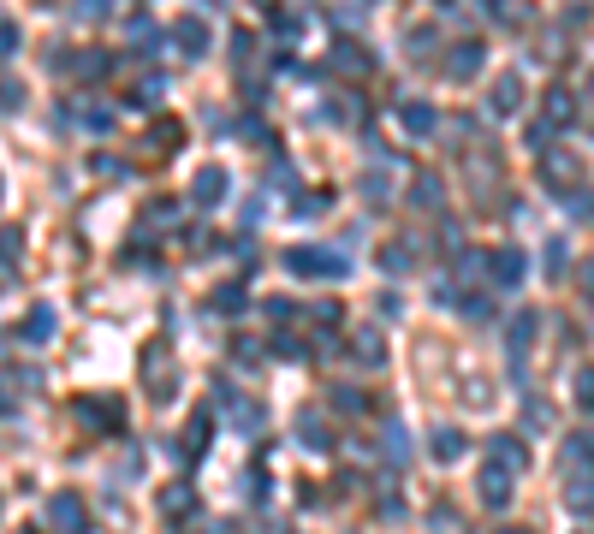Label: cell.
<instances>
[{
    "label": "cell",
    "instance_id": "cell-1",
    "mask_svg": "<svg viewBox=\"0 0 594 534\" xmlns=\"http://www.w3.org/2000/svg\"><path fill=\"white\" fill-rule=\"evenodd\" d=\"M541 184H547L553 197H571L576 184H582V160H576L571 149H547V155H541Z\"/></svg>",
    "mask_w": 594,
    "mask_h": 534
},
{
    "label": "cell",
    "instance_id": "cell-2",
    "mask_svg": "<svg viewBox=\"0 0 594 534\" xmlns=\"http://www.w3.org/2000/svg\"><path fill=\"white\" fill-rule=\"evenodd\" d=\"M72 415H90L96 434H119V428H125V404H119V398H101V392H78L72 398Z\"/></svg>",
    "mask_w": 594,
    "mask_h": 534
},
{
    "label": "cell",
    "instance_id": "cell-3",
    "mask_svg": "<svg viewBox=\"0 0 594 534\" xmlns=\"http://www.w3.org/2000/svg\"><path fill=\"white\" fill-rule=\"evenodd\" d=\"M285 267H292V274L345 279V256H339V250H321V244H297V250H285Z\"/></svg>",
    "mask_w": 594,
    "mask_h": 534
},
{
    "label": "cell",
    "instance_id": "cell-4",
    "mask_svg": "<svg viewBox=\"0 0 594 534\" xmlns=\"http://www.w3.org/2000/svg\"><path fill=\"white\" fill-rule=\"evenodd\" d=\"M481 66H488V42L464 36V42H452V48H446V78H452V83H470Z\"/></svg>",
    "mask_w": 594,
    "mask_h": 534
},
{
    "label": "cell",
    "instance_id": "cell-5",
    "mask_svg": "<svg viewBox=\"0 0 594 534\" xmlns=\"http://www.w3.org/2000/svg\"><path fill=\"white\" fill-rule=\"evenodd\" d=\"M54 66H66V72L83 78V83H101L113 72V54H107V48H78V54H54Z\"/></svg>",
    "mask_w": 594,
    "mask_h": 534
},
{
    "label": "cell",
    "instance_id": "cell-6",
    "mask_svg": "<svg viewBox=\"0 0 594 534\" xmlns=\"http://www.w3.org/2000/svg\"><path fill=\"white\" fill-rule=\"evenodd\" d=\"M48 529H54V534H83V529H90L83 499L78 493H54V499H48Z\"/></svg>",
    "mask_w": 594,
    "mask_h": 534
},
{
    "label": "cell",
    "instance_id": "cell-7",
    "mask_svg": "<svg viewBox=\"0 0 594 534\" xmlns=\"http://www.w3.org/2000/svg\"><path fill=\"white\" fill-rule=\"evenodd\" d=\"M529 344H535V315L523 309V315H512V321H505V351H512V380H523V356H529Z\"/></svg>",
    "mask_w": 594,
    "mask_h": 534
},
{
    "label": "cell",
    "instance_id": "cell-8",
    "mask_svg": "<svg viewBox=\"0 0 594 534\" xmlns=\"http://www.w3.org/2000/svg\"><path fill=\"white\" fill-rule=\"evenodd\" d=\"M226 190H232L226 166H202V173L191 178V202H197V208H220V202H226Z\"/></svg>",
    "mask_w": 594,
    "mask_h": 534
},
{
    "label": "cell",
    "instance_id": "cell-9",
    "mask_svg": "<svg viewBox=\"0 0 594 534\" xmlns=\"http://www.w3.org/2000/svg\"><path fill=\"white\" fill-rule=\"evenodd\" d=\"M523 274H529V256H523L517 244L494 250V285H499V291H517V285H523Z\"/></svg>",
    "mask_w": 594,
    "mask_h": 534
},
{
    "label": "cell",
    "instance_id": "cell-10",
    "mask_svg": "<svg viewBox=\"0 0 594 534\" xmlns=\"http://www.w3.org/2000/svg\"><path fill=\"white\" fill-rule=\"evenodd\" d=\"M173 42H178V54L184 59H202L208 54V24H202L197 12H184V19L173 24Z\"/></svg>",
    "mask_w": 594,
    "mask_h": 534
},
{
    "label": "cell",
    "instance_id": "cell-11",
    "mask_svg": "<svg viewBox=\"0 0 594 534\" xmlns=\"http://www.w3.org/2000/svg\"><path fill=\"white\" fill-rule=\"evenodd\" d=\"M398 125H404V137H434L440 113L428 107V101H398Z\"/></svg>",
    "mask_w": 594,
    "mask_h": 534
},
{
    "label": "cell",
    "instance_id": "cell-12",
    "mask_svg": "<svg viewBox=\"0 0 594 534\" xmlns=\"http://www.w3.org/2000/svg\"><path fill=\"white\" fill-rule=\"evenodd\" d=\"M481 505H488V511H505V505H512V469H499L494 457H488V469H481Z\"/></svg>",
    "mask_w": 594,
    "mask_h": 534
},
{
    "label": "cell",
    "instance_id": "cell-13",
    "mask_svg": "<svg viewBox=\"0 0 594 534\" xmlns=\"http://www.w3.org/2000/svg\"><path fill=\"white\" fill-rule=\"evenodd\" d=\"M488 457H494V463H499V469H529V445H523V439H517V434H494V439H488Z\"/></svg>",
    "mask_w": 594,
    "mask_h": 534
},
{
    "label": "cell",
    "instance_id": "cell-14",
    "mask_svg": "<svg viewBox=\"0 0 594 534\" xmlns=\"http://www.w3.org/2000/svg\"><path fill=\"white\" fill-rule=\"evenodd\" d=\"M351 356L363 362V368H380V362H387V338H380V327H356L351 333Z\"/></svg>",
    "mask_w": 594,
    "mask_h": 534
},
{
    "label": "cell",
    "instance_id": "cell-15",
    "mask_svg": "<svg viewBox=\"0 0 594 534\" xmlns=\"http://www.w3.org/2000/svg\"><path fill=\"white\" fill-rule=\"evenodd\" d=\"M160 516H167V522H184V516H197V493H191L184 481L160 487Z\"/></svg>",
    "mask_w": 594,
    "mask_h": 534
},
{
    "label": "cell",
    "instance_id": "cell-16",
    "mask_svg": "<svg viewBox=\"0 0 594 534\" xmlns=\"http://www.w3.org/2000/svg\"><path fill=\"white\" fill-rule=\"evenodd\" d=\"M565 505H571L576 516H589V511H594V469L565 475Z\"/></svg>",
    "mask_w": 594,
    "mask_h": 534
},
{
    "label": "cell",
    "instance_id": "cell-17",
    "mask_svg": "<svg viewBox=\"0 0 594 534\" xmlns=\"http://www.w3.org/2000/svg\"><path fill=\"white\" fill-rule=\"evenodd\" d=\"M571 113H576V96L565 83H553V89L541 96V119H547V125H571Z\"/></svg>",
    "mask_w": 594,
    "mask_h": 534
},
{
    "label": "cell",
    "instance_id": "cell-18",
    "mask_svg": "<svg viewBox=\"0 0 594 534\" xmlns=\"http://www.w3.org/2000/svg\"><path fill=\"white\" fill-rule=\"evenodd\" d=\"M54 321H59V315H54V303H36V309H30V315H24V327H19V333L30 338V344H48V338L59 333Z\"/></svg>",
    "mask_w": 594,
    "mask_h": 534
},
{
    "label": "cell",
    "instance_id": "cell-19",
    "mask_svg": "<svg viewBox=\"0 0 594 534\" xmlns=\"http://www.w3.org/2000/svg\"><path fill=\"white\" fill-rule=\"evenodd\" d=\"M488 107H494V113H499V119H512V113H517V107H523V83H517V78H512V72H505V78H499V83H494V89H488Z\"/></svg>",
    "mask_w": 594,
    "mask_h": 534
},
{
    "label": "cell",
    "instance_id": "cell-20",
    "mask_svg": "<svg viewBox=\"0 0 594 534\" xmlns=\"http://www.w3.org/2000/svg\"><path fill=\"white\" fill-rule=\"evenodd\" d=\"M589 463H594V434L582 428V434H571V439H565V475L589 469Z\"/></svg>",
    "mask_w": 594,
    "mask_h": 534
},
{
    "label": "cell",
    "instance_id": "cell-21",
    "mask_svg": "<svg viewBox=\"0 0 594 534\" xmlns=\"http://www.w3.org/2000/svg\"><path fill=\"white\" fill-rule=\"evenodd\" d=\"M178 143H184V125H178V119H155V125H149V149H155V155H173Z\"/></svg>",
    "mask_w": 594,
    "mask_h": 534
},
{
    "label": "cell",
    "instance_id": "cell-22",
    "mask_svg": "<svg viewBox=\"0 0 594 534\" xmlns=\"http://www.w3.org/2000/svg\"><path fill=\"white\" fill-rule=\"evenodd\" d=\"M470 452V434L464 428H434V457L440 463H452V457H464Z\"/></svg>",
    "mask_w": 594,
    "mask_h": 534
},
{
    "label": "cell",
    "instance_id": "cell-23",
    "mask_svg": "<svg viewBox=\"0 0 594 534\" xmlns=\"http://www.w3.org/2000/svg\"><path fill=\"white\" fill-rule=\"evenodd\" d=\"M333 66H339V72H369L375 54H369V48H356V42H333Z\"/></svg>",
    "mask_w": 594,
    "mask_h": 534
},
{
    "label": "cell",
    "instance_id": "cell-24",
    "mask_svg": "<svg viewBox=\"0 0 594 534\" xmlns=\"http://www.w3.org/2000/svg\"><path fill=\"white\" fill-rule=\"evenodd\" d=\"M410 267H416V250H410V244H387V250H380V274H387V279L410 274Z\"/></svg>",
    "mask_w": 594,
    "mask_h": 534
},
{
    "label": "cell",
    "instance_id": "cell-25",
    "mask_svg": "<svg viewBox=\"0 0 594 534\" xmlns=\"http://www.w3.org/2000/svg\"><path fill=\"white\" fill-rule=\"evenodd\" d=\"M297 445H303V452H333V434L321 428L316 415H303V422H297Z\"/></svg>",
    "mask_w": 594,
    "mask_h": 534
},
{
    "label": "cell",
    "instance_id": "cell-26",
    "mask_svg": "<svg viewBox=\"0 0 594 534\" xmlns=\"http://www.w3.org/2000/svg\"><path fill=\"white\" fill-rule=\"evenodd\" d=\"M327 208H333V190H303V197H292L297 220H316V214H327Z\"/></svg>",
    "mask_w": 594,
    "mask_h": 534
},
{
    "label": "cell",
    "instance_id": "cell-27",
    "mask_svg": "<svg viewBox=\"0 0 594 534\" xmlns=\"http://www.w3.org/2000/svg\"><path fill=\"white\" fill-rule=\"evenodd\" d=\"M125 36L137 42L143 54H155V48H160V30H155L149 19H143V12H131V19H125Z\"/></svg>",
    "mask_w": 594,
    "mask_h": 534
},
{
    "label": "cell",
    "instance_id": "cell-28",
    "mask_svg": "<svg viewBox=\"0 0 594 534\" xmlns=\"http://www.w3.org/2000/svg\"><path fill=\"white\" fill-rule=\"evenodd\" d=\"M410 202H416V208H440V202H446V190H440V178H434V173H422V178L410 184Z\"/></svg>",
    "mask_w": 594,
    "mask_h": 534
},
{
    "label": "cell",
    "instance_id": "cell-29",
    "mask_svg": "<svg viewBox=\"0 0 594 534\" xmlns=\"http://www.w3.org/2000/svg\"><path fill=\"white\" fill-rule=\"evenodd\" d=\"M380 445H387V475H393L398 457L410 452V439H404V428H398V422H387V428H380Z\"/></svg>",
    "mask_w": 594,
    "mask_h": 534
},
{
    "label": "cell",
    "instance_id": "cell-30",
    "mask_svg": "<svg viewBox=\"0 0 594 534\" xmlns=\"http://www.w3.org/2000/svg\"><path fill=\"white\" fill-rule=\"evenodd\" d=\"M226 410H232V428H238V434H256V428H262V410L250 404V398H232Z\"/></svg>",
    "mask_w": 594,
    "mask_h": 534
},
{
    "label": "cell",
    "instance_id": "cell-31",
    "mask_svg": "<svg viewBox=\"0 0 594 534\" xmlns=\"http://www.w3.org/2000/svg\"><path fill=\"white\" fill-rule=\"evenodd\" d=\"M541 267H547V279H559L565 267H571V250H565V237H547V250H541Z\"/></svg>",
    "mask_w": 594,
    "mask_h": 534
},
{
    "label": "cell",
    "instance_id": "cell-32",
    "mask_svg": "<svg viewBox=\"0 0 594 534\" xmlns=\"http://www.w3.org/2000/svg\"><path fill=\"white\" fill-rule=\"evenodd\" d=\"M160 89H167V78H143L131 96H125V107H155L160 101Z\"/></svg>",
    "mask_w": 594,
    "mask_h": 534
},
{
    "label": "cell",
    "instance_id": "cell-33",
    "mask_svg": "<svg viewBox=\"0 0 594 534\" xmlns=\"http://www.w3.org/2000/svg\"><path fill=\"white\" fill-rule=\"evenodd\" d=\"M238 143H250V149H268V143H274V131H268L262 119H238Z\"/></svg>",
    "mask_w": 594,
    "mask_h": 534
},
{
    "label": "cell",
    "instance_id": "cell-34",
    "mask_svg": "<svg viewBox=\"0 0 594 534\" xmlns=\"http://www.w3.org/2000/svg\"><path fill=\"white\" fill-rule=\"evenodd\" d=\"M107 12H113V0H72V19L78 24H101Z\"/></svg>",
    "mask_w": 594,
    "mask_h": 534
},
{
    "label": "cell",
    "instance_id": "cell-35",
    "mask_svg": "<svg viewBox=\"0 0 594 534\" xmlns=\"http://www.w3.org/2000/svg\"><path fill=\"white\" fill-rule=\"evenodd\" d=\"M208 309H220V315H238V309H244V285H220V291L208 297Z\"/></svg>",
    "mask_w": 594,
    "mask_h": 534
},
{
    "label": "cell",
    "instance_id": "cell-36",
    "mask_svg": "<svg viewBox=\"0 0 594 534\" xmlns=\"http://www.w3.org/2000/svg\"><path fill=\"white\" fill-rule=\"evenodd\" d=\"M333 410H345V415L369 410V392H356V386H333Z\"/></svg>",
    "mask_w": 594,
    "mask_h": 534
},
{
    "label": "cell",
    "instance_id": "cell-37",
    "mask_svg": "<svg viewBox=\"0 0 594 534\" xmlns=\"http://www.w3.org/2000/svg\"><path fill=\"white\" fill-rule=\"evenodd\" d=\"M356 184H363V197H369V202H387V197H393V184H387V173H363Z\"/></svg>",
    "mask_w": 594,
    "mask_h": 534
},
{
    "label": "cell",
    "instance_id": "cell-38",
    "mask_svg": "<svg viewBox=\"0 0 594 534\" xmlns=\"http://www.w3.org/2000/svg\"><path fill=\"white\" fill-rule=\"evenodd\" d=\"M576 410L594 415V368H582V375H576Z\"/></svg>",
    "mask_w": 594,
    "mask_h": 534
},
{
    "label": "cell",
    "instance_id": "cell-39",
    "mask_svg": "<svg viewBox=\"0 0 594 534\" xmlns=\"http://www.w3.org/2000/svg\"><path fill=\"white\" fill-rule=\"evenodd\" d=\"M19 48H24V42H19V19H6V24H0V54L12 59Z\"/></svg>",
    "mask_w": 594,
    "mask_h": 534
},
{
    "label": "cell",
    "instance_id": "cell-40",
    "mask_svg": "<svg viewBox=\"0 0 594 534\" xmlns=\"http://www.w3.org/2000/svg\"><path fill=\"white\" fill-rule=\"evenodd\" d=\"M565 208H571L576 220H594V197H589V190H571V197H565Z\"/></svg>",
    "mask_w": 594,
    "mask_h": 534
},
{
    "label": "cell",
    "instance_id": "cell-41",
    "mask_svg": "<svg viewBox=\"0 0 594 534\" xmlns=\"http://www.w3.org/2000/svg\"><path fill=\"white\" fill-rule=\"evenodd\" d=\"M262 315H268V321H292L297 309H292V297H268V303H262Z\"/></svg>",
    "mask_w": 594,
    "mask_h": 534
},
{
    "label": "cell",
    "instance_id": "cell-42",
    "mask_svg": "<svg viewBox=\"0 0 594 534\" xmlns=\"http://www.w3.org/2000/svg\"><path fill=\"white\" fill-rule=\"evenodd\" d=\"M250 54H256V36H250V30H238V36H232V59H238V66H250Z\"/></svg>",
    "mask_w": 594,
    "mask_h": 534
},
{
    "label": "cell",
    "instance_id": "cell-43",
    "mask_svg": "<svg viewBox=\"0 0 594 534\" xmlns=\"http://www.w3.org/2000/svg\"><path fill=\"white\" fill-rule=\"evenodd\" d=\"M428 48H434V30H428V24H416V30H410V54L422 59V54H428Z\"/></svg>",
    "mask_w": 594,
    "mask_h": 534
},
{
    "label": "cell",
    "instance_id": "cell-44",
    "mask_svg": "<svg viewBox=\"0 0 594 534\" xmlns=\"http://www.w3.org/2000/svg\"><path fill=\"white\" fill-rule=\"evenodd\" d=\"M0 89H6V96H0V101H6V113H19V107H24V83H19V78H6Z\"/></svg>",
    "mask_w": 594,
    "mask_h": 534
},
{
    "label": "cell",
    "instance_id": "cell-45",
    "mask_svg": "<svg viewBox=\"0 0 594 534\" xmlns=\"http://www.w3.org/2000/svg\"><path fill=\"white\" fill-rule=\"evenodd\" d=\"M523 415H529V428H547V422H553V410H547L541 398H529V404H523Z\"/></svg>",
    "mask_w": 594,
    "mask_h": 534
},
{
    "label": "cell",
    "instance_id": "cell-46",
    "mask_svg": "<svg viewBox=\"0 0 594 534\" xmlns=\"http://www.w3.org/2000/svg\"><path fill=\"white\" fill-rule=\"evenodd\" d=\"M309 315H316V321H321V333H327V327H339V303H316Z\"/></svg>",
    "mask_w": 594,
    "mask_h": 534
},
{
    "label": "cell",
    "instance_id": "cell-47",
    "mask_svg": "<svg viewBox=\"0 0 594 534\" xmlns=\"http://www.w3.org/2000/svg\"><path fill=\"white\" fill-rule=\"evenodd\" d=\"M398 516H404V505H398V493H387L380 499V522H398Z\"/></svg>",
    "mask_w": 594,
    "mask_h": 534
},
{
    "label": "cell",
    "instance_id": "cell-48",
    "mask_svg": "<svg viewBox=\"0 0 594 534\" xmlns=\"http://www.w3.org/2000/svg\"><path fill=\"white\" fill-rule=\"evenodd\" d=\"M582 291H589V297H594V256H589V261H582Z\"/></svg>",
    "mask_w": 594,
    "mask_h": 534
},
{
    "label": "cell",
    "instance_id": "cell-49",
    "mask_svg": "<svg viewBox=\"0 0 594 534\" xmlns=\"http://www.w3.org/2000/svg\"><path fill=\"white\" fill-rule=\"evenodd\" d=\"M481 6H488V12H505V0H481Z\"/></svg>",
    "mask_w": 594,
    "mask_h": 534
},
{
    "label": "cell",
    "instance_id": "cell-50",
    "mask_svg": "<svg viewBox=\"0 0 594 534\" xmlns=\"http://www.w3.org/2000/svg\"><path fill=\"white\" fill-rule=\"evenodd\" d=\"M499 534H529V529H499Z\"/></svg>",
    "mask_w": 594,
    "mask_h": 534
},
{
    "label": "cell",
    "instance_id": "cell-51",
    "mask_svg": "<svg viewBox=\"0 0 594 534\" xmlns=\"http://www.w3.org/2000/svg\"><path fill=\"white\" fill-rule=\"evenodd\" d=\"M256 6H274V0H256Z\"/></svg>",
    "mask_w": 594,
    "mask_h": 534
},
{
    "label": "cell",
    "instance_id": "cell-52",
    "mask_svg": "<svg viewBox=\"0 0 594 534\" xmlns=\"http://www.w3.org/2000/svg\"><path fill=\"white\" fill-rule=\"evenodd\" d=\"M434 6H452V0H434Z\"/></svg>",
    "mask_w": 594,
    "mask_h": 534
},
{
    "label": "cell",
    "instance_id": "cell-53",
    "mask_svg": "<svg viewBox=\"0 0 594 534\" xmlns=\"http://www.w3.org/2000/svg\"><path fill=\"white\" fill-rule=\"evenodd\" d=\"M589 101H594V83H589Z\"/></svg>",
    "mask_w": 594,
    "mask_h": 534
}]
</instances>
